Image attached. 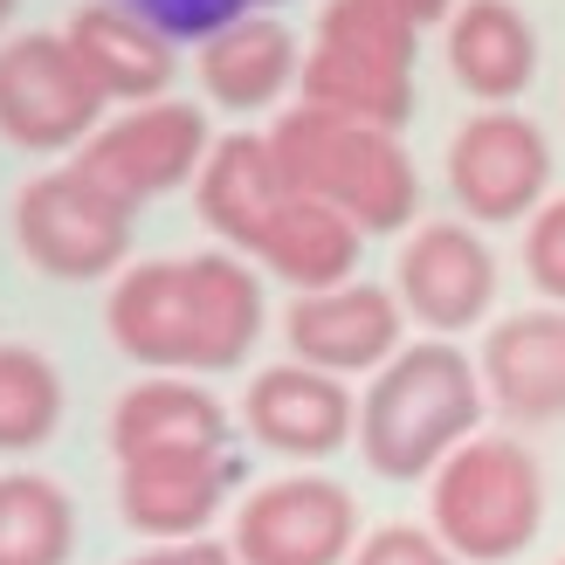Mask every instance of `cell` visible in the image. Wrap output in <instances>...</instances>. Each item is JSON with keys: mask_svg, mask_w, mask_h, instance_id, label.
<instances>
[{"mask_svg": "<svg viewBox=\"0 0 565 565\" xmlns=\"http://www.w3.org/2000/svg\"><path fill=\"white\" fill-rule=\"evenodd\" d=\"M476 420H483V373H476V359L462 345H448V338H428V345L393 352L373 373L359 420H352V441L373 476L420 483V476H435L448 448L476 435Z\"/></svg>", "mask_w": 565, "mask_h": 565, "instance_id": "6da1fadb", "label": "cell"}, {"mask_svg": "<svg viewBox=\"0 0 565 565\" xmlns=\"http://www.w3.org/2000/svg\"><path fill=\"white\" fill-rule=\"evenodd\" d=\"M269 152L290 193L331 201L365 235H401L420 214V173L401 146V131L331 118L318 104H282L269 118Z\"/></svg>", "mask_w": 565, "mask_h": 565, "instance_id": "7a4b0ae2", "label": "cell"}, {"mask_svg": "<svg viewBox=\"0 0 565 565\" xmlns=\"http://www.w3.org/2000/svg\"><path fill=\"white\" fill-rule=\"evenodd\" d=\"M414 49L420 28L380 8V0H324L318 42L297 63V104L401 131L414 118Z\"/></svg>", "mask_w": 565, "mask_h": 565, "instance_id": "3957f363", "label": "cell"}, {"mask_svg": "<svg viewBox=\"0 0 565 565\" xmlns=\"http://www.w3.org/2000/svg\"><path fill=\"white\" fill-rule=\"evenodd\" d=\"M428 518L462 565H503L545 531V469L518 435H469L435 462Z\"/></svg>", "mask_w": 565, "mask_h": 565, "instance_id": "277c9868", "label": "cell"}, {"mask_svg": "<svg viewBox=\"0 0 565 565\" xmlns=\"http://www.w3.org/2000/svg\"><path fill=\"white\" fill-rule=\"evenodd\" d=\"M138 207H125L110 186H97L83 166H49L14 193V242L28 269L49 282H104L131 263Z\"/></svg>", "mask_w": 565, "mask_h": 565, "instance_id": "5b68a950", "label": "cell"}, {"mask_svg": "<svg viewBox=\"0 0 565 565\" xmlns=\"http://www.w3.org/2000/svg\"><path fill=\"white\" fill-rule=\"evenodd\" d=\"M104 90L83 76L76 49L63 28H28V35L0 42V138L14 152H76L83 138L104 125Z\"/></svg>", "mask_w": 565, "mask_h": 565, "instance_id": "8992f818", "label": "cell"}, {"mask_svg": "<svg viewBox=\"0 0 565 565\" xmlns=\"http://www.w3.org/2000/svg\"><path fill=\"white\" fill-rule=\"evenodd\" d=\"M207 146H214V131H207V110L201 104L146 97V104H125L118 118H104L90 138H83L76 166L97 186L118 193L125 207H146V201H166V193L193 186Z\"/></svg>", "mask_w": 565, "mask_h": 565, "instance_id": "52a82bcc", "label": "cell"}, {"mask_svg": "<svg viewBox=\"0 0 565 565\" xmlns=\"http://www.w3.org/2000/svg\"><path fill=\"white\" fill-rule=\"evenodd\" d=\"M448 193H456V207L469 221H483V228L531 221V207L552 193L545 131L511 104H483L456 138H448Z\"/></svg>", "mask_w": 565, "mask_h": 565, "instance_id": "ba28073f", "label": "cell"}, {"mask_svg": "<svg viewBox=\"0 0 565 565\" xmlns=\"http://www.w3.org/2000/svg\"><path fill=\"white\" fill-rule=\"evenodd\" d=\"M228 545L242 565H345L359 545V503L331 476H276L242 497Z\"/></svg>", "mask_w": 565, "mask_h": 565, "instance_id": "9c48e42d", "label": "cell"}, {"mask_svg": "<svg viewBox=\"0 0 565 565\" xmlns=\"http://www.w3.org/2000/svg\"><path fill=\"white\" fill-rule=\"evenodd\" d=\"M407 310L380 282H331V290H297V303L282 310V338H290V359L318 365V373H380V365L401 352Z\"/></svg>", "mask_w": 565, "mask_h": 565, "instance_id": "30bf717a", "label": "cell"}, {"mask_svg": "<svg viewBox=\"0 0 565 565\" xmlns=\"http://www.w3.org/2000/svg\"><path fill=\"white\" fill-rule=\"evenodd\" d=\"M401 310L414 324H428L435 338H456L469 324H483V310L497 303V256L469 221H428L401 248Z\"/></svg>", "mask_w": 565, "mask_h": 565, "instance_id": "8fae6325", "label": "cell"}, {"mask_svg": "<svg viewBox=\"0 0 565 565\" xmlns=\"http://www.w3.org/2000/svg\"><path fill=\"white\" fill-rule=\"evenodd\" d=\"M352 420L359 401L338 373H318V365H263L242 393V428L256 435L269 456H290V462H324L352 441Z\"/></svg>", "mask_w": 565, "mask_h": 565, "instance_id": "7c38bea8", "label": "cell"}, {"mask_svg": "<svg viewBox=\"0 0 565 565\" xmlns=\"http://www.w3.org/2000/svg\"><path fill=\"white\" fill-rule=\"evenodd\" d=\"M228 448H152L118 462V518L138 539H201L228 503Z\"/></svg>", "mask_w": 565, "mask_h": 565, "instance_id": "4fadbf2b", "label": "cell"}, {"mask_svg": "<svg viewBox=\"0 0 565 565\" xmlns=\"http://www.w3.org/2000/svg\"><path fill=\"white\" fill-rule=\"evenodd\" d=\"M63 42L76 49L83 76L104 90V104H146L166 97L180 76V42L131 0H83L63 21Z\"/></svg>", "mask_w": 565, "mask_h": 565, "instance_id": "5bb4252c", "label": "cell"}, {"mask_svg": "<svg viewBox=\"0 0 565 565\" xmlns=\"http://www.w3.org/2000/svg\"><path fill=\"white\" fill-rule=\"evenodd\" d=\"M297 63H303V49H297V35L269 8L207 28L201 55H193V70H201V97L214 110H235V118L276 110L282 97L297 90Z\"/></svg>", "mask_w": 565, "mask_h": 565, "instance_id": "9a60e30c", "label": "cell"}, {"mask_svg": "<svg viewBox=\"0 0 565 565\" xmlns=\"http://www.w3.org/2000/svg\"><path fill=\"white\" fill-rule=\"evenodd\" d=\"M186 373H235L263 338V282L235 248L186 256Z\"/></svg>", "mask_w": 565, "mask_h": 565, "instance_id": "2e32d148", "label": "cell"}, {"mask_svg": "<svg viewBox=\"0 0 565 565\" xmlns=\"http://www.w3.org/2000/svg\"><path fill=\"white\" fill-rule=\"evenodd\" d=\"M476 373H483L490 401L511 420H524V428L565 420V303L503 318L483 338V365Z\"/></svg>", "mask_w": 565, "mask_h": 565, "instance_id": "e0dca14e", "label": "cell"}, {"mask_svg": "<svg viewBox=\"0 0 565 565\" xmlns=\"http://www.w3.org/2000/svg\"><path fill=\"white\" fill-rule=\"evenodd\" d=\"M448 28V76L476 104H518L539 76V28L518 0H456Z\"/></svg>", "mask_w": 565, "mask_h": 565, "instance_id": "ac0fdd59", "label": "cell"}, {"mask_svg": "<svg viewBox=\"0 0 565 565\" xmlns=\"http://www.w3.org/2000/svg\"><path fill=\"white\" fill-rule=\"evenodd\" d=\"M282 173H276V152H269V131H228L214 138L201 173H193V207H201V221L221 235V248H235V256H248L263 235V221L276 214L282 201Z\"/></svg>", "mask_w": 565, "mask_h": 565, "instance_id": "d6986e66", "label": "cell"}, {"mask_svg": "<svg viewBox=\"0 0 565 565\" xmlns=\"http://www.w3.org/2000/svg\"><path fill=\"white\" fill-rule=\"evenodd\" d=\"M359 248H365V228L352 214H338L331 201H310V193H282L248 256L269 276H282L290 290H331V282L359 276Z\"/></svg>", "mask_w": 565, "mask_h": 565, "instance_id": "ffe728a7", "label": "cell"}, {"mask_svg": "<svg viewBox=\"0 0 565 565\" xmlns=\"http://www.w3.org/2000/svg\"><path fill=\"white\" fill-rule=\"evenodd\" d=\"M152 448H228V407L193 380L159 373L118 393L110 407V456H152Z\"/></svg>", "mask_w": 565, "mask_h": 565, "instance_id": "44dd1931", "label": "cell"}, {"mask_svg": "<svg viewBox=\"0 0 565 565\" xmlns=\"http://www.w3.org/2000/svg\"><path fill=\"white\" fill-rule=\"evenodd\" d=\"M76 558V503L55 476L8 469L0 476V565H70Z\"/></svg>", "mask_w": 565, "mask_h": 565, "instance_id": "7402d4cb", "label": "cell"}, {"mask_svg": "<svg viewBox=\"0 0 565 565\" xmlns=\"http://www.w3.org/2000/svg\"><path fill=\"white\" fill-rule=\"evenodd\" d=\"M63 428V373L35 345H0V456H35Z\"/></svg>", "mask_w": 565, "mask_h": 565, "instance_id": "603a6c76", "label": "cell"}, {"mask_svg": "<svg viewBox=\"0 0 565 565\" xmlns=\"http://www.w3.org/2000/svg\"><path fill=\"white\" fill-rule=\"evenodd\" d=\"M524 276L531 290H545L552 303H565V193L558 201L531 207V228H524Z\"/></svg>", "mask_w": 565, "mask_h": 565, "instance_id": "cb8c5ba5", "label": "cell"}, {"mask_svg": "<svg viewBox=\"0 0 565 565\" xmlns=\"http://www.w3.org/2000/svg\"><path fill=\"white\" fill-rule=\"evenodd\" d=\"M345 565H462L456 552H448L428 524H380L373 539L359 531V545Z\"/></svg>", "mask_w": 565, "mask_h": 565, "instance_id": "d4e9b609", "label": "cell"}, {"mask_svg": "<svg viewBox=\"0 0 565 565\" xmlns=\"http://www.w3.org/2000/svg\"><path fill=\"white\" fill-rule=\"evenodd\" d=\"M138 14H152L173 42H201L207 28L235 21V14H256V8H276V0H131Z\"/></svg>", "mask_w": 565, "mask_h": 565, "instance_id": "484cf974", "label": "cell"}, {"mask_svg": "<svg viewBox=\"0 0 565 565\" xmlns=\"http://www.w3.org/2000/svg\"><path fill=\"white\" fill-rule=\"evenodd\" d=\"M125 565H242L235 558V545H221V539H166V545H152V552H138V558H125Z\"/></svg>", "mask_w": 565, "mask_h": 565, "instance_id": "4316f807", "label": "cell"}, {"mask_svg": "<svg viewBox=\"0 0 565 565\" xmlns=\"http://www.w3.org/2000/svg\"><path fill=\"white\" fill-rule=\"evenodd\" d=\"M380 8H393V14L414 21V28H441L448 14H456V0H380Z\"/></svg>", "mask_w": 565, "mask_h": 565, "instance_id": "83f0119b", "label": "cell"}, {"mask_svg": "<svg viewBox=\"0 0 565 565\" xmlns=\"http://www.w3.org/2000/svg\"><path fill=\"white\" fill-rule=\"evenodd\" d=\"M14 8H21V0H0V28H8V21H14Z\"/></svg>", "mask_w": 565, "mask_h": 565, "instance_id": "f1b7e54d", "label": "cell"}, {"mask_svg": "<svg viewBox=\"0 0 565 565\" xmlns=\"http://www.w3.org/2000/svg\"><path fill=\"white\" fill-rule=\"evenodd\" d=\"M558 565H565V558H558Z\"/></svg>", "mask_w": 565, "mask_h": 565, "instance_id": "f546056e", "label": "cell"}]
</instances>
